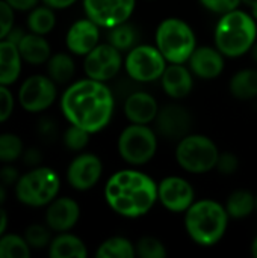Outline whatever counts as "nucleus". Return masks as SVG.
<instances>
[{"label": "nucleus", "mask_w": 257, "mask_h": 258, "mask_svg": "<svg viewBox=\"0 0 257 258\" xmlns=\"http://www.w3.org/2000/svg\"><path fill=\"white\" fill-rule=\"evenodd\" d=\"M250 251H251V255H253L254 258H257V236L253 239V242H251Z\"/></svg>", "instance_id": "46"}, {"label": "nucleus", "mask_w": 257, "mask_h": 258, "mask_svg": "<svg viewBox=\"0 0 257 258\" xmlns=\"http://www.w3.org/2000/svg\"><path fill=\"white\" fill-rule=\"evenodd\" d=\"M14 95L8 89V86L0 85V124L8 121L14 112Z\"/></svg>", "instance_id": "38"}, {"label": "nucleus", "mask_w": 257, "mask_h": 258, "mask_svg": "<svg viewBox=\"0 0 257 258\" xmlns=\"http://www.w3.org/2000/svg\"><path fill=\"white\" fill-rule=\"evenodd\" d=\"M189 70L197 79L215 80L220 77L226 67V56L217 47H197L186 62Z\"/></svg>", "instance_id": "18"}, {"label": "nucleus", "mask_w": 257, "mask_h": 258, "mask_svg": "<svg viewBox=\"0 0 257 258\" xmlns=\"http://www.w3.org/2000/svg\"><path fill=\"white\" fill-rule=\"evenodd\" d=\"M123 67V51H120L109 42L98 44L85 56L83 60V71L86 77L105 83L117 77Z\"/></svg>", "instance_id": "10"}, {"label": "nucleus", "mask_w": 257, "mask_h": 258, "mask_svg": "<svg viewBox=\"0 0 257 258\" xmlns=\"http://www.w3.org/2000/svg\"><path fill=\"white\" fill-rule=\"evenodd\" d=\"M48 255L52 258H85L88 257V249L80 237L67 231L52 239Z\"/></svg>", "instance_id": "23"}, {"label": "nucleus", "mask_w": 257, "mask_h": 258, "mask_svg": "<svg viewBox=\"0 0 257 258\" xmlns=\"http://www.w3.org/2000/svg\"><path fill=\"white\" fill-rule=\"evenodd\" d=\"M17 47L20 50L21 59L30 65L47 63L52 56V47L48 41L44 38V35H38L33 32L26 33Z\"/></svg>", "instance_id": "21"}, {"label": "nucleus", "mask_w": 257, "mask_h": 258, "mask_svg": "<svg viewBox=\"0 0 257 258\" xmlns=\"http://www.w3.org/2000/svg\"><path fill=\"white\" fill-rule=\"evenodd\" d=\"M153 124L156 133L161 138L177 142L189 135L192 127V116L186 107L171 103L159 109Z\"/></svg>", "instance_id": "15"}, {"label": "nucleus", "mask_w": 257, "mask_h": 258, "mask_svg": "<svg viewBox=\"0 0 257 258\" xmlns=\"http://www.w3.org/2000/svg\"><path fill=\"white\" fill-rule=\"evenodd\" d=\"M158 133L145 124H129L117 141V151L129 166H144L158 153Z\"/></svg>", "instance_id": "8"}, {"label": "nucleus", "mask_w": 257, "mask_h": 258, "mask_svg": "<svg viewBox=\"0 0 257 258\" xmlns=\"http://www.w3.org/2000/svg\"><path fill=\"white\" fill-rule=\"evenodd\" d=\"M103 175V162L92 153H80L67 168L68 184L79 192H86L95 187Z\"/></svg>", "instance_id": "14"}, {"label": "nucleus", "mask_w": 257, "mask_h": 258, "mask_svg": "<svg viewBox=\"0 0 257 258\" xmlns=\"http://www.w3.org/2000/svg\"><path fill=\"white\" fill-rule=\"evenodd\" d=\"M15 197L29 207H47L61 190L59 174L47 166H35L17 181Z\"/></svg>", "instance_id": "6"}, {"label": "nucleus", "mask_w": 257, "mask_h": 258, "mask_svg": "<svg viewBox=\"0 0 257 258\" xmlns=\"http://www.w3.org/2000/svg\"><path fill=\"white\" fill-rule=\"evenodd\" d=\"M18 178H20L18 171L14 166H5L0 171V183L5 186H15Z\"/></svg>", "instance_id": "39"}, {"label": "nucleus", "mask_w": 257, "mask_h": 258, "mask_svg": "<svg viewBox=\"0 0 257 258\" xmlns=\"http://www.w3.org/2000/svg\"><path fill=\"white\" fill-rule=\"evenodd\" d=\"M257 41V21L250 12L233 9L223 14L214 30L215 47L230 59L241 57L251 51Z\"/></svg>", "instance_id": "4"}, {"label": "nucleus", "mask_w": 257, "mask_h": 258, "mask_svg": "<svg viewBox=\"0 0 257 258\" xmlns=\"http://www.w3.org/2000/svg\"><path fill=\"white\" fill-rule=\"evenodd\" d=\"M24 239L32 249H42V248L50 246V242L53 237H52V230L47 225L44 227L39 224H33L26 228Z\"/></svg>", "instance_id": "33"}, {"label": "nucleus", "mask_w": 257, "mask_h": 258, "mask_svg": "<svg viewBox=\"0 0 257 258\" xmlns=\"http://www.w3.org/2000/svg\"><path fill=\"white\" fill-rule=\"evenodd\" d=\"M135 8L136 0H83L85 15L103 29L129 21Z\"/></svg>", "instance_id": "12"}, {"label": "nucleus", "mask_w": 257, "mask_h": 258, "mask_svg": "<svg viewBox=\"0 0 257 258\" xmlns=\"http://www.w3.org/2000/svg\"><path fill=\"white\" fill-rule=\"evenodd\" d=\"M124 115L132 124H153L158 112L159 103L158 100L145 91H133L124 100Z\"/></svg>", "instance_id": "19"}, {"label": "nucleus", "mask_w": 257, "mask_h": 258, "mask_svg": "<svg viewBox=\"0 0 257 258\" xmlns=\"http://www.w3.org/2000/svg\"><path fill=\"white\" fill-rule=\"evenodd\" d=\"M135 255V245L123 236H114L103 240L95 251L97 258H133Z\"/></svg>", "instance_id": "27"}, {"label": "nucleus", "mask_w": 257, "mask_h": 258, "mask_svg": "<svg viewBox=\"0 0 257 258\" xmlns=\"http://www.w3.org/2000/svg\"><path fill=\"white\" fill-rule=\"evenodd\" d=\"M250 53H251L253 59H254V60L257 62V41L254 42V45H253V48H251V51H250Z\"/></svg>", "instance_id": "48"}, {"label": "nucleus", "mask_w": 257, "mask_h": 258, "mask_svg": "<svg viewBox=\"0 0 257 258\" xmlns=\"http://www.w3.org/2000/svg\"><path fill=\"white\" fill-rule=\"evenodd\" d=\"M138 38L139 35L136 27L129 21L109 29L108 33V42L112 44L120 51H129L130 48H133L138 44Z\"/></svg>", "instance_id": "29"}, {"label": "nucleus", "mask_w": 257, "mask_h": 258, "mask_svg": "<svg viewBox=\"0 0 257 258\" xmlns=\"http://www.w3.org/2000/svg\"><path fill=\"white\" fill-rule=\"evenodd\" d=\"M230 216L224 204L215 200H195L183 213V225L189 239L198 246H214L223 240Z\"/></svg>", "instance_id": "3"}, {"label": "nucleus", "mask_w": 257, "mask_h": 258, "mask_svg": "<svg viewBox=\"0 0 257 258\" xmlns=\"http://www.w3.org/2000/svg\"><path fill=\"white\" fill-rule=\"evenodd\" d=\"M58 97L56 83L48 76H30L27 77L18 91L20 106L30 113L47 110Z\"/></svg>", "instance_id": "11"}, {"label": "nucleus", "mask_w": 257, "mask_h": 258, "mask_svg": "<svg viewBox=\"0 0 257 258\" xmlns=\"http://www.w3.org/2000/svg\"><path fill=\"white\" fill-rule=\"evenodd\" d=\"M65 44L70 53L86 56L100 44V26L88 17L74 21L65 35Z\"/></svg>", "instance_id": "16"}, {"label": "nucleus", "mask_w": 257, "mask_h": 258, "mask_svg": "<svg viewBox=\"0 0 257 258\" xmlns=\"http://www.w3.org/2000/svg\"><path fill=\"white\" fill-rule=\"evenodd\" d=\"M155 45L168 63H186L197 48V36L185 20L168 17L156 27Z\"/></svg>", "instance_id": "5"}, {"label": "nucleus", "mask_w": 257, "mask_h": 258, "mask_svg": "<svg viewBox=\"0 0 257 258\" xmlns=\"http://www.w3.org/2000/svg\"><path fill=\"white\" fill-rule=\"evenodd\" d=\"M195 201L194 186L180 175L164 177L158 183V203L174 215H183Z\"/></svg>", "instance_id": "13"}, {"label": "nucleus", "mask_w": 257, "mask_h": 258, "mask_svg": "<svg viewBox=\"0 0 257 258\" xmlns=\"http://www.w3.org/2000/svg\"><path fill=\"white\" fill-rule=\"evenodd\" d=\"M14 9L6 0H0V41L6 39L8 33L14 27Z\"/></svg>", "instance_id": "37"}, {"label": "nucleus", "mask_w": 257, "mask_h": 258, "mask_svg": "<svg viewBox=\"0 0 257 258\" xmlns=\"http://www.w3.org/2000/svg\"><path fill=\"white\" fill-rule=\"evenodd\" d=\"M230 94L241 101L254 100L257 97V70L244 68L235 73L229 83Z\"/></svg>", "instance_id": "24"}, {"label": "nucleus", "mask_w": 257, "mask_h": 258, "mask_svg": "<svg viewBox=\"0 0 257 258\" xmlns=\"http://www.w3.org/2000/svg\"><path fill=\"white\" fill-rule=\"evenodd\" d=\"M109 209L127 219H138L151 212L158 203V183L135 166L114 172L105 184Z\"/></svg>", "instance_id": "2"}, {"label": "nucleus", "mask_w": 257, "mask_h": 258, "mask_svg": "<svg viewBox=\"0 0 257 258\" xmlns=\"http://www.w3.org/2000/svg\"><path fill=\"white\" fill-rule=\"evenodd\" d=\"M135 251L139 258H165L168 254L165 245L153 236L141 237L135 243Z\"/></svg>", "instance_id": "32"}, {"label": "nucleus", "mask_w": 257, "mask_h": 258, "mask_svg": "<svg viewBox=\"0 0 257 258\" xmlns=\"http://www.w3.org/2000/svg\"><path fill=\"white\" fill-rule=\"evenodd\" d=\"M168 62L156 45L136 44L126 53V74L138 83H151L161 80Z\"/></svg>", "instance_id": "9"}, {"label": "nucleus", "mask_w": 257, "mask_h": 258, "mask_svg": "<svg viewBox=\"0 0 257 258\" xmlns=\"http://www.w3.org/2000/svg\"><path fill=\"white\" fill-rule=\"evenodd\" d=\"M30 251L24 237L6 233L0 236V258H29Z\"/></svg>", "instance_id": "30"}, {"label": "nucleus", "mask_w": 257, "mask_h": 258, "mask_svg": "<svg viewBox=\"0 0 257 258\" xmlns=\"http://www.w3.org/2000/svg\"><path fill=\"white\" fill-rule=\"evenodd\" d=\"M174 157L183 171L189 174H206L217 168L220 148L209 136L189 133L177 141Z\"/></svg>", "instance_id": "7"}, {"label": "nucleus", "mask_w": 257, "mask_h": 258, "mask_svg": "<svg viewBox=\"0 0 257 258\" xmlns=\"http://www.w3.org/2000/svg\"><path fill=\"white\" fill-rule=\"evenodd\" d=\"M6 228H8V213L0 207V236L6 233Z\"/></svg>", "instance_id": "44"}, {"label": "nucleus", "mask_w": 257, "mask_h": 258, "mask_svg": "<svg viewBox=\"0 0 257 258\" xmlns=\"http://www.w3.org/2000/svg\"><path fill=\"white\" fill-rule=\"evenodd\" d=\"M23 141L14 133L0 135V162L11 163L23 156Z\"/></svg>", "instance_id": "31"}, {"label": "nucleus", "mask_w": 257, "mask_h": 258, "mask_svg": "<svg viewBox=\"0 0 257 258\" xmlns=\"http://www.w3.org/2000/svg\"><path fill=\"white\" fill-rule=\"evenodd\" d=\"M230 219H244L256 212V195L250 190L238 189L232 192L224 204Z\"/></svg>", "instance_id": "26"}, {"label": "nucleus", "mask_w": 257, "mask_h": 258, "mask_svg": "<svg viewBox=\"0 0 257 258\" xmlns=\"http://www.w3.org/2000/svg\"><path fill=\"white\" fill-rule=\"evenodd\" d=\"M239 168V159L236 157V154L233 153H220V157H218V162H217V171L221 174V175H233Z\"/></svg>", "instance_id": "36"}, {"label": "nucleus", "mask_w": 257, "mask_h": 258, "mask_svg": "<svg viewBox=\"0 0 257 258\" xmlns=\"http://www.w3.org/2000/svg\"><path fill=\"white\" fill-rule=\"evenodd\" d=\"M61 110L70 124L94 135L105 130L112 121L115 97L105 82L86 77L71 83L64 91Z\"/></svg>", "instance_id": "1"}, {"label": "nucleus", "mask_w": 257, "mask_h": 258, "mask_svg": "<svg viewBox=\"0 0 257 258\" xmlns=\"http://www.w3.org/2000/svg\"><path fill=\"white\" fill-rule=\"evenodd\" d=\"M5 187H6V186L0 183V207H2V204L6 201V189H5Z\"/></svg>", "instance_id": "45"}, {"label": "nucleus", "mask_w": 257, "mask_h": 258, "mask_svg": "<svg viewBox=\"0 0 257 258\" xmlns=\"http://www.w3.org/2000/svg\"><path fill=\"white\" fill-rule=\"evenodd\" d=\"M89 136H91V133L86 132L85 128L70 124V127L64 133V145L70 151H82L88 147Z\"/></svg>", "instance_id": "34"}, {"label": "nucleus", "mask_w": 257, "mask_h": 258, "mask_svg": "<svg viewBox=\"0 0 257 258\" xmlns=\"http://www.w3.org/2000/svg\"><path fill=\"white\" fill-rule=\"evenodd\" d=\"M242 3H245L247 6H253V5H256L257 0H242Z\"/></svg>", "instance_id": "49"}, {"label": "nucleus", "mask_w": 257, "mask_h": 258, "mask_svg": "<svg viewBox=\"0 0 257 258\" xmlns=\"http://www.w3.org/2000/svg\"><path fill=\"white\" fill-rule=\"evenodd\" d=\"M194 77L195 76L185 63H168L161 77V86L170 98L182 100L191 94Z\"/></svg>", "instance_id": "20"}, {"label": "nucleus", "mask_w": 257, "mask_h": 258, "mask_svg": "<svg viewBox=\"0 0 257 258\" xmlns=\"http://www.w3.org/2000/svg\"><path fill=\"white\" fill-rule=\"evenodd\" d=\"M27 29L38 35H47L50 33L56 26V14L55 9L44 5V6H35L32 11H29L27 15Z\"/></svg>", "instance_id": "28"}, {"label": "nucleus", "mask_w": 257, "mask_h": 258, "mask_svg": "<svg viewBox=\"0 0 257 258\" xmlns=\"http://www.w3.org/2000/svg\"><path fill=\"white\" fill-rule=\"evenodd\" d=\"M250 14L253 15V18L257 21V3L253 5V6H250Z\"/></svg>", "instance_id": "47"}, {"label": "nucleus", "mask_w": 257, "mask_h": 258, "mask_svg": "<svg viewBox=\"0 0 257 258\" xmlns=\"http://www.w3.org/2000/svg\"><path fill=\"white\" fill-rule=\"evenodd\" d=\"M26 35V32H23V29L21 27H12L11 29V32L8 33V36H6V39L8 41H11L12 44H15V45H18V42L23 39V36Z\"/></svg>", "instance_id": "43"}, {"label": "nucleus", "mask_w": 257, "mask_h": 258, "mask_svg": "<svg viewBox=\"0 0 257 258\" xmlns=\"http://www.w3.org/2000/svg\"><path fill=\"white\" fill-rule=\"evenodd\" d=\"M21 54L15 44L8 39L0 41V85L15 83L21 73Z\"/></svg>", "instance_id": "22"}, {"label": "nucleus", "mask_w": 257, "mask_h": 258, "mask_svg": "<svg viewBox=\"0 0 257 258\" xmlns=\"http://www.w3.org/2000/svg\"><path fill=\"white\" fill-rule=\"evenodd\" d=\"M80 218V206L68 197H56L45 210V225L55 233H67L76 227Z\"/></svg>", "instance_id": "17"}, {"label": "nucleus", "mask_w": 257, "mask_h": 258, "mask_svg": "<svg viewBox=\"0 0 257 258\" xmlns=\"http://www.w3.org/2000/svg\"><path fill=\"white\" fill-rule=\"evenodd\" d=\"M256 212H257V195H256Z\"/></svg>", "instance_id": "50"}, {"label": "nucleus", "mask_w": 257, "mask_h": 258, "mask_svg": "<svg viewBox=\"0 0 257 258\" xmlns=\"http://www.w3.org/2000/svg\"><path fill=\"white\" fill-rule=\"evenodd\" d=\"M23 157H24V162L27 165H32V166H38L41 159H42V154L39 153L38 148H29L26 153H23Z\"/></svg>", "instance_id": "41"}, {"label": "nucleus", "mask_w": 257, "mask_h": 258, "mask_svg": "<svg viewBox=\"0 0 257 258\" xmlns=\"http://www.w3.org/2000/svg\"><path fill=\"white\" fill-rule=\"evenodd\" d=\"M198 2L204 9H208L214 14H218V15H223L233 9H238L242 3V0H198Z\"/></svg>", "instance_id": "35"}, {"label": "nucleus", "mask_w": 257, "mask_h": 258, "mask_svg": "<svg viewBox=\"0 0 257 258\" xmlns=\"http://www.w3.org/2000/svg\"><path fill=\"white\" fill-rule=\"evenodd\" d=\"M76 73V63L71 54L68 53H55L47 60V76L56 85L68 83Z\"/></svg>", "instance_id": "25"}, {"label": "nucleus", "mask_w": 257, "mask_h": 258, "mask_svg": "<svg viewBox=\"0 0 257 258\" xmlns=\"http://www.w3.org/2000/svg\"><path fill=\"white\" fill-rule=\"evenodd\" d=\"M14 11H32L39 0H6Z\"/></svg>", "instance_id": "40"}, {"label": "nucleus", "mask_w": 257, "mask_h": 258, "mask_svg": "<svg viewBox=\"0 0 257 258\" xmlns=\"http://www.w3.org/2000/svg\"><path fill=\"white\" fill-rule=\"evenodd\" d=\"M76 2H77V0H42L44 5L53 8L55 11H56V9H67V8H70V6H73Z\"/></svg>", "instance_id": "42"}]
</instances>
